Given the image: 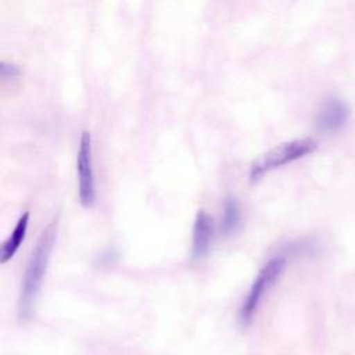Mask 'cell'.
<instances>
[{
	"label": "cell",
	"instance_id": "6da1fadb",
	"mask_svg": "<svg viewBox=\"0 0 355 355\" xmlns=\"http://www.w3.org/2000/svg\"><path fill=\"white\" fill-rule=\"evenodd\" d=\"M57 229L58 218L53 219L43 229L29 257L18 298V316L22 320H29L35 313L36 300L42 288V283L51 258V251L57 239Z\"/></svg>",
	"mask_w": 355,
	"mask_h": 355
},
{
	"label": "cell",
	"instance_id": "7a4b0ae2",
	"mask_svg": "<svg viewBox=\"0 0 355 355\" xmlns=\"http://www.w3.org/2000/svg\"><path fill=\"white\" fill-rule=\"evenodd\" d=\"M316 147H318L316 141L308 137L280 143L276 147L259 154L251 162L250 180L257 182L270 171L311 154L312 151L316 150Z\"/></svg>",
	"mask_w": 355,
	"mask_h": 355
},
{
	"label": "cell",
	"instance_id": "3957f363",
	"mask_svg": "<svg viewBox=\"0 0 355 355\" xmlns=\"http://www.w3.org/2000/svg\"><path fill=\"white\" fill-rule=\"evenodd\" d=\"M286 265V259L283 257H273L269 259L258 272L257 277L254 279L250 291L243 302L240 309V320L243 324H248L263 297V294L275 284V282L282 275Z\"/></svg>",
	"mask_w": 355,
	"mask_h": 355
},
{
	"label": "cell",
	"instance_id": "277c9868",
	"mask_svg": "<svg viewBox=\"0 0 355 355\" xmlns=\"http://www.w3.org/2000/svg\"><path fill=\"white\" fill-rule=\"evenodd\" d=\"M78 196L85 208H90L96 201V183L93 171V146L89 130H82L76 153Z\"/></svg>",
	"mask_w": 355,
	"mask_h": 355
},
{
	"label": "cell",
	"instance_id": "5b68a950",
	"mask_svg": "<svg viewBox=\"0 0 355 355\" xmlns=\"http://www.w3.org/2000/svg\"><path fill=\"white\" fill-rule=\"evenodd\" d=\"M214 241V220L212 216L204 209H198L193 225V240H191V254L194 259L204 258Z\"/></svg>",
	"mask_w": 355,
	"mask_h": 355
},
{
	"label": "cell",
	"instance_id": "8992f818",
	"mask_svg": "<svg viewBox=\"0 0 355 355\" xmlns=\"http://www.w3.org/2000/svg\"><path fill=\"white\" fill-rule=\"evenodd\" d=\"M348 116V108L338 98H329L323 103L316 116V128L320 132H333L340 129Z\"/></svg>",
	"mask_w": 355,
	"mask_h": 355
},
{
	"label": "cell",
	"instance_id": "52a82bcc",
	"mask_svg": "<svg viewBox=\"0 0 355 355\" xmlns=\"http://www.w3.org/2000/svg\"><path fill=\"white\" fill-rule=\"evenodd\" d=\"M28 225H29V212H24L19 219L17 220V225L14 226V230L11 232V234L6 239V241L1 245L0 250V262L6 263L8 262L15 252L19 250L21 244L24 243L25 237H26V232H28Z\"/></svg>",
	"mask_w": 355,
	"mask_h": 355
},
{
	"label": "cell",
	"instance_id": "ba28073f",
	"mask_svg": "<svg viewBox=\"0 0 355 355\" xmlns=\"http://www.w3.org/2000/svg\"><path fill=\"white\" fill-rule=\"evenodd\" d=\"M241 225V209L234 197H227L223 205V215L220 220V230L223 236L234 234Z\"/></svg>",
	"mask_w": 355,
	"mask_h": 355
},
{
	"label": "cell",
	"instance_id": "9c48e42d",
	"mask_svg": "<svg viewBox=\"0 0 355 355\" xmlns=\"http://www.w3.org/2000/svg\"><path fill=\"white\" fill-rule=\"evenodd\" d=\"M21 73L19 68L15 65V64H11V62H6V61H1L0 62V75L4 78V79H10V78H15Z\"/></svg>",
	"mask_w": 355,
	"mask_h": 355
}]
</instances>
